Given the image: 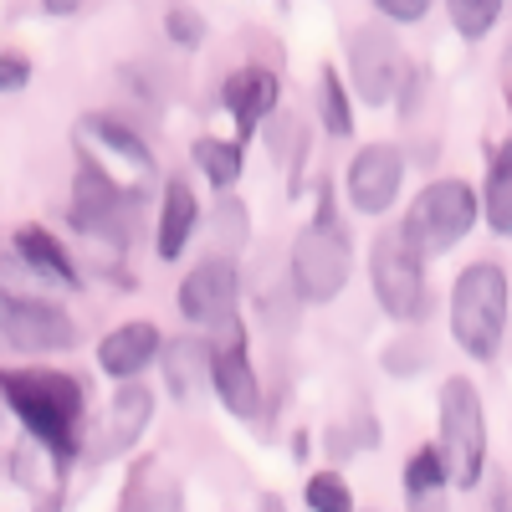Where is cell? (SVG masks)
Wrapping results in <instances>:
<instances>
[{"label":"cell","instance_id":"obj_1","mask_svg":"<svg viewBox=\"0 0 512 512\" xmlns=\"http://www.w3.org/2000/svg\"><path fill=\"white\" fill-rule=\"evenodd\" d=\"M0 400L26 425L36 446H47L62 466L82 451V425H88V390L67 369H0Z\"/></svg>","mask_w":512,"mask_h":512},{"label":"cell","instance_id":"obj_2","mask_svg":"<svg viewBox=\"0 0 512 512\" xmlns=\"http://www.w3.org/2000/svg\"><path fill=\"white\" fill-rule=\"evenodd\" d=\"M318 195L323 200H318L313 226H303V236L292 241V287L303 303H333L349 287V272H354V241L338 226L323 180H318Z\"/></svg>","mask_w":512,"mask_h":512},{"label":"cell","instance_id":"obj_3","mask_svg":"<svg viewBox=\"0 0 512 512\" xmlns=\"http://www.w3.org/2000/svg\"><path fill=\"white\" fill-rule=\"evenodd\" d=\"M507 333V272L497 262H472L451 287V338L461 354L497 359Z\"/></svg>","mask_w":512,"mask_h":512},{"label":"cell","instance_id":"obj_4","mask_svg":"<svg viewBox=\"0 0 512 512\" xmlns=\"http://www.w3.org/2000/svg\"><path fill=\"white\" fill-rule=\"evenodd\" d=\"M441 461H446V482L472 492L487 472V410L482 395L466 374H451L441 384V441H436Z\"/></svg>","mask_w":512,"mask_h":512},{"label":"cell","instance_id":"obj_5","mask_svg":"<svg viewBox=\"0 0 512 512\" xmlns=\"http://www.w3.org/2000/svg\"><path fill=\"white\" fill-rule=\"evenodd\" d=\"M472 226H477V190L466 180H431L410 200L405 221H400V236L420 251V262H425V256H446Z\"/></svg>","mask_w":512,"mask_h":512},{"label":"cell","instance_id":"obj_6","mask_svg":"<svg viewBox=\"0 0 512 512\" xmlns=\"http://www.w3.org/2000/svg\"><path fill=\"white\" fill-rule=\"evenodd\" d=\"M369 287L379 297V308L395 323H415L425 313V262H420V251L400 236V226L379 231L369 241Z\"/></svg>","mask_w":512,"mask_h":512},{"label":"cell","instance_id":"obj_7","mask_svg":"<svg viewBox=\"0 0 512 512\" xmlns=\"http://www.w3.org/2000/svg\"><path fill=\"white\" fill-rule=\"evenodd\" d=\"M344 57H349V82H354L359 103H369V108L395 103L400 72H405V57H400L395 31L369 26V21L349 26V31H344Z\"/></svg>","mask_w":512,"mask_h":512},{"label":"cell","instance_id":"obj_8","mask_svg":"<svg viewBox=\"0 0 512 512\" xmlns=\"http://www.w3.org/2000/svg\"><path fill=\"white\" fill-rule=\"evenodd\" d=\"M236 297H241V272L231 256H205L190 267V277H180V318H190L195 328L221 333L226 323H236Z\"/></svg>","mask_w":512,"mask_h":512},{"label":"cell","instance_id":"obj_9","mask_svg":"<svg viewBox=\"0 0 512 512\" xmlns=\"http://www.w3.org/2000/svg\"><path fill=\"white\" fill-rule=\"evenodd\" d=\"M0 344L21 354H62L77 349V323L62 303H0Z\"/></svg>","mask_w":512,"mask_h":512},{"label":"cell","instance_id":"obj_10","mask_svg":"<svg viewBox=\"0 0 512 512\" xmlns=\"http://www.w3.org/2000/svg\"><path fill=\"white\" fill-rule=\"evenodd\" d=\"M405 185V159L395 144H364L349 159V175H344V195L359 216H384Z\"/></svg>","mask_w":512,"mask_h":512},{"label":"cell","instance_id":"obj_11","mask_svg":"<svg viewBox=\"0 0 512 512\" xmlns=\"http://www.w3.org/2000/svg\"><path fill=\"white\" fill-rule=\"evenodd\" d=\"M149 420H154V390H149V384H139V379L118 384L113 400H108V410H103V425H98V446H93V456H98V461L128 456V451H134V446L144 441Z\"/></svg>","mask_w":512,"mask_h":512},{"label":"cell","instance_id":"obj_12","mask_svg":"<svg viewBox=\"0 0 512 512\" xmlns=\"http://www.w3.org/2000/svg\"><path fill=\"white\" fill-rule=\"evenodd\" d=\"M159 349H164V333L154 328V323H123V328H113V333H103V344H98V369L108 374V379H139L154 359H159Z\"/></svg>","mask_w":512,"mask_h":512},{"label":"cell","instance_id":"obj_13","mask_svg":"<svg viewBox=\"0 0 512 512\" xmlns=\"http://www.w3.org/2000/svg\"><path fill=\"white\" fill-rule=\"evenodd\" d=\"M277 98H282L277 72H267V67H241V72H231V77L221 82V108L236 118L241 139L262 128V118L277 108Z\"/></svg>","mask_w":512,"mask_h":512},{"label":"cell","instance_id":"obj_14","mask_svg":"<svg viewBox=\"0 0 512 512\" xmlns=\"http://www.w3.org/2000/svg\"><path fill=\"white\" fill-rule=\"evenodd\" d=\"M210 384L236 420H256L262 410V379H256L246 349H210Z\"/></svg>","mask_w":512,"mask_h":512},{"label":"cell","instance_id":"obj_15","mask_svg":"<svg viewBox=\"0 0 512 512\" xmlns=\"http://www.w3.org/2000/svg\"><path fill=\"white\" fill-rule=\"evenodd\" d=\"M77 144H82V154H88V159L113 154V159H123L128 169H134V175H149V144H144L128 123H118V118H108V113H82Z\"/></svg>","mask_w":512,"mask_h":512},{"label":"cell","instance_id":"obj_16","mask_svg":"<svg viewBox=\"0 0 512 512\" xmlns=\"http://www.w3.org/2000/svg\"><path fill=\"white\" fill-rule=\"evenodd\" d=\"M159 374H164V390L175 400H195L205 384H210V344L205 338H169L159 349Z\"/></svg>","mask_w":512,"mask_h":512},{"label":"cell","instance_id":"obj_17","mask_svg":"<svg viewBox=\"0 0 512 512\" xmlns=\"http://www.w3.org/2000/svg\"><path fill=\"white\" fill-rule=\"evenodd\" d=\"M195 226H200V200H195L190 180L175 175L164 185V200H159V256L164 262H180Z\"/></svg>","mask_w":512,"mask_h":512},{"label":"cell","instance_id":"obj_18","mask_svg":"<svg viewBox=\"0 0 512 512\" xmlns=\"http://www.w3.org/2000/svg\"><path fill=\"white\" fill-rule=\"evenodd\" d=\"M113 512H185V492H180L175 477H164V472H159V461H154V456H144L134 472H128L123 497H118Z\"/></svg>","mask_w":512,"mask_h":512},{"label":"cell","instance_id":"obj_19","mask_svg":"<svg viewBox=\"0 0 512 512\" xmlns=\"http://www.w3.org/2000/svg\"><path fill=\"white\" fill-rule=\"evenodd\" d=\"M11 251L21 256V262H31L36 272H47L57 287H77V282H82V277H77V262L67 256V246H62L47 226H16Z\"/></svg>","mask_w":512,"mask_h":512},{"label":"cell","instance_id":"obj_20","mask_svg":"<svg viewBox=\"0 0 512 512\" xmlns=\"http://www.w3.org/2000/svg\"><path fill=\"white\" fill-rule=\"evenodd\" d=\"M477 216L487 221L492 236H512V159H507V149H492V159H487V185L477 195Z\"/></svg>","mask_w":512,"mask_h":512},{"label":"cell","instance_id":"obj_21","mask_svg":"<svg viewBox=\"0 0 512 512\" xmlns=\"http://www.w3.org/2000/svg\"><path fill=\"white\" fill-rule=\"evenodd\" d=\"M0 303H57V282L6 251L0 256Z\"/></svg>","mask_w":512,"mask_h":512},{"label":"cell","instance_id":"obj_22","mask_svg":"<svg viewBox=\"0 0 512 512\" xmlns=\"http://www.w3.org/2000/svg\"><path fill=\"white\" fill-rule=\"evenodd\" d=\"M190 159H195V169L216 185V190H231L236 180H241V164H246V149H241V139H195L190 144Z\"/></svg>","mask_w":512,"mask_h":512},{"label":"cell","instance_id":"obj_23","mask_svg":"<svg viewBox=\"0 0 512 512\" xmlns=\"http://www.w3.org/2000/svg\"><path fill=\"white\" fill-rule=\"evenodd\" d=\"M62 472H67V466H62L47 446H36L31 436L11 451V477H16V487H26V492H41V487H52V492H57Z\"/></svg>","mask_w":512,"mask_h":512},{"label":"cell","instance_id":"obj_24","mask_svg":"<svg viewBox=\"0 0 512 512\" xmlns=\"http://www.w3.org/2000/svg\"><path fill=\"white\" fill-rule=\"evenodd\" d=\"M318 118L333 139H349L354 134V98L344 88V77H338V67H323L318 72Z\"/></svg>","mask_w":512,"mask_h":512},{"label":"cell","instance_id":"obj_25","mask_svg":"<svg viewBox=\"0 0 512 512\" xmlns=\"http://www.w3.org/2000/svg\"><path fill=\"white\" fill-rule=\"evenodd\" d=\"M205 226H210V241H216L221 251H241L246 236H251V210H246L241 195H221Z\"/></svg>","mask_w":512,"mask_h":512},{"label":"cell","instance_id":"obj_26","mask_svg":"<svg viewBox=\"0 0 512 512\" xmlns=\"http://www.w3.org/2000/svg\"><path fill=\"white\" fill-rule=\"evenodd\" d=\"M436 492H446V461H441V451L431 441V446H420L405 461V497L415 502V497H436Z\"/></svg>","mask_w":512,"mask_h":512},{"label":"cell","instance_id":"obj_27","mask_svg":"<svg viewBox=\"0 0 512 512\" xmlns=\"http://www.w3.org/2000/svg\"><path fill=\"white\" fill-rule=\"evenodd\" d=\"M446 16H451V26H456L466 41H477V36H487V31L497 26L502 0H451Z\"/></svg>","mask_w":512,"mask_h":512},{"label":"cell","instance_id":"obj_28","mask_svg":"<svg viewBox=\"0 0 512 512\" xmlns=\"http://www.w3.org/2000/svg\"><path fill=\"white\" fill-rule=\"evenodd\" d=\"M303 497H308L313 512H354V492H349V482L338 472H313Z\"/></svg>","mask_w":512,"mask_h":512},{"label":"cell","instance_id":"obj_29","mask_svg":"<svg viewBox=\"0 0 512 512\" xmlns=\"http://www.w3.org/2000/svg\"><path fill=\"white\" fill-rule=\"evenodd\" d=\"M164 31H169L175 47H200V41H205V16H195L185 6H169L164 11Z\"/></svg>","mask_w":512,"mask_h":512},{"label":"cell","instance_id":"obj_30","mask_svg":"<svg viewBox=\"0 0 512 512\" xmlns=\"http://www.w3.org/2000/svg\"><path fill=\"white\" fill-rule=\"evenodd\" d=\"M384 369L400 374V379L420 374L425 369V344H410V338H405V344H390V349H384Z\"/></svg>","mask_w":512,"mask_h":512},{"label":"cell","instance_id":"obj_31","mask_svg":"<svg viewBox=\"0 0 512 512\" xmlns=\"http://www.w3.org/2000/svg\"><path fill=\"white\" fill-rule=\"evenodd\" d=\"M31 88V62L21 52H0V93H21Z\"/></svg>","mask_w":512,"mask_h":512},{"label":"cell","instance_id":"obj_32","mask_svg":"<svg viewBox=\"0 0 512 512\" xmlns=\"http://www.w3.org/2000/svg\"><path fill=\"white\" fill-rule=\"evenodd\" d=\"M374 11H379L384 21H395V26H415V21L431 16V6H425V0H379Z\"/></svg>","mask_w":512,"mask_h":512},{"label":"cell","instance_id":"obj_33","mask_svg":"<svg viewBox=\"0 0 512 512\" xmlns=\"http://www.w3.org/2000/svg\"><path fill=\"white\" fill-rule=\"evenodd\" d=\"M410 512H446V492H436V497H415Z\"/></svg>","mask_w":512,"mask_h":512},{"label":"cell","instance_id":"obj_34","mask_svg":"<svg viewBox=\"0 0 512 512\" xmlns=\"http://www.w3.org/2000/svg\"><path fill=\"white\" fill-rule=\"evenodd\" d=\"M328 451H333V456H349V436L333 431V436H328Z\"/></svg>","mask_w":512,"mask_h":512},{"label":"cell","instance_id":"obj_35","mask_svg":"<svg viewBox=\"0 0 512 512\" xmlns=\"http://www.w3.org/2000/svg\"><path fill=\"white\" fill-rule=\"evenodd\" d=\"M492 512H507V482H497V492H492Z\"/></svg>","mask_w":512,"mask_h":512},{"label":"cell","instance_id":"obj_36","mask_svg":"<svg viewBox=\"0 0 512 512\" xmlns=\"http://www.w3.org/2000/svg\"><path fill=\"white\" fill-rule=\"evenodd\" d=\"M262 512H287V502H282L277 492H267V497H262Z\"/></svg>","mask_w":512,"mask_h":512},{"label":"cell","instance_id":"obj_37","mask_svg":"<svg viewBox=\"0 0 512 512\" xmlns=\"http://www.w3.org/2000/svg\"><path fill=\"white\" fill-rule=\"evenodd\" d=\"M57 507H62V492H52L47 502H41V512H57Z\"/></svg>","mask_w":512,"mask_h":512}]
</instances>
